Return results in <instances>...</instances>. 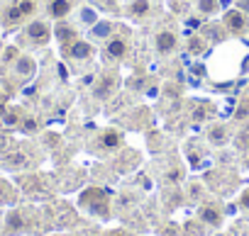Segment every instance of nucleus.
I'll list each match as a JSON object with an SVG mask.
<instances>
[{
    "mask_svg": "<svg viewBox=\"0 0 249 236\" xmlns=\"http://www.w3.org/2000/svg\"><path fill=\"white\" fill-rule=\"evenodd\" d=\"M115 85H117V78H115V76H105V78H100V83L93 88V95L100 97V100H107V97L115 93Z\"/></svg>",
    "mask_w": 249,
    "mask_h": 236,
    "instance_id": "14",
    "label": "nucleus"
},
{
    "mask_svg": "<svg viewBox=\"0 0 249 236\" xmlns=\"http://www.w3.org/2000/svg\"><path fill=\"white\" fill-rule=\"evenodd\" d=\"M200 219L210 226H220L222 224V212L215 207V205H203L200 207Z\"/></svg>",
    "mask_w": 249,
    "mask_h": 236,
    "instance_id": "15",
    "label": "nucleus"
},
{
    "mask_svg": "<svg viewBox=\"0 0 249 236\" xmlns=\"http://www.w3.org/2000/svg\"><path fill=\"white\" fill-rule=\"evenodd\" d=\"M222 27H225L227 34H232V37H242V34L249 30V15H244L242 10L232 8V10H227V13L222 15Z\"/></svg>",
    "mask_w": 249,
    "mask_h": 236,
    "instance_id": "2",
    "label": "nucleus"
},
{
    "mask_svg": "<svg viewBox=\"0 0 249 236\" xmlns=\"http://www.w3.org/2000/svg\"><path fill=\"white\" fill-rule=\"evenodd\" d=\"M196 10L203 17H215L220 13V0H196Z\"/></svg>",
    "mask_w": 249,
    "mask_h": 236,
    "instance_id": "16",
    "label": "nucleus"
},
{
    "mask_svg": "<svg viewBox=\"0 0 249 236\" xmlns=\"http://www.w3.org/2000/svg\"><path fill=\"white\" fill-rule=\"evenodd\" d=\"M237 10H242L244 15H249V0H237Z\"/></svg>",
    "mask_w": 249,
    "mask_h": 236,
    "instance_id": "27",
    "label": "nucleus"
},
{
    "mask_svg": "<svg viewBox=\"0 0 249 236\" xmlns=\"http://www.w3.org/2000/svg\"><path fill=\"white\" fill-rule=\"evenodd\" d=\"M22 129H27V132H37V122L32 120V117H25V122H22Z\"/></svg>",
    "mask_w": 249,
    "mask_h": 236,
    "instance_id": "25",
    "label": "nucleus"
},
{
    "mask_svg": "<svg viewBox=\"0 0 249 236\" xmlns=\"http://www.w3.org/2000/svg\"><path fill=\"white\" fill-rule=\"evenodd\" d=\"M18 56H20V51H18L15 47H8L5 54H3V63H5V66H13V63L18 61Z\"/></svg>",
    "mask_w": 249,
    "mask_h": 236,
    "instance_id": "23",
    "label": "nucleus"
},
{
    "mask_svg": "<svg viewBox=\"0 0 249 236\" xmlns=\"http://www.w3.org/2000/svg\"><path fill=\"white\" fill-rule=\"evenodd\" d=\"M247 117H249V93L242 95V100H239V105L234 110V122H244Z\"/></svg>",
    "mask_w": 249,
    "mask_h": 236,
    "instance_id": "18",
    "label": "nucleus"
},
{
    "mask_svg": "<svg viewBox=\"0 0 249 236\" xmlns=\"http://www.w3.org/2000/svg\"><path fill=\"white\" fill-rule=\"evenodd\" d=\"M239 207H242L244 212H249V188L242 190V195H239Z\"/></svg>",
    "mask_w": 249,
    "mask_h": 236,
    "instance_id": "24",
    "label": "nucleus"
},
{
    "mask_svg": "<svg viewBox=\"0 0 249 236\" xmlns=\"http://www.w3.org/2000/svg\"><path fill=\"white\" fill-rule=\"evenodd\" d=\"M15 5H18V10L25 20H32L35 13H37V0H15Z\"/></svg>",
    "mask_w": 249,
    "mask_h": 236,
    "instance_id": "17",
    "label": "nucleus"
},
{
    "mask_svg": "<svg viewBox=\"0 0 249 236\" xmlns=\"http://www.w3.org/2000/svg\"><path fill=\"white\" fill-rule=\"evenodd\" d=\"M112 34V22H103V25H98V30H90V37L95 39V37H110Z\"/></svg>",
    "mask_w": 249,
    "mask_h": 236,
    "instance_id": "22",
    "label": "nucleus"
},
{
    "mask_svg": "<svg viewBox=\"0 0 249 236\" xmlns=\"http://www.w3.org/2000/svg\"><path fill=\"white\" fill-rule=\"evenodd\" d=\"M35 71H37V61L32 56H27V54H20L18 61L13 63V76L15 78H30V76H35Z\"/></svg>",
    "mask_w": 249,
    "mask_h": 236,
    "instance_id": "9",
    "label": "nucleus"
},
{
    "mask_svg": "<svg viewBox=\"0 0 249 236\" xmlns=\"http://www.w3.org/2000/svg\"><path fill=\"white\" fill-rule=\"evenodd\" d=\"M76 5H78V0H47L44 10H47V17L52 20H66L76 10Z\"/></svg>",
    "mask_w": 249,
    "mask_h": 236,
    "instance_id": "6",
    "label": "nucleus"
},
{
    "mask_svg": "<svg viewBox=\"0 0 249 236\" xmlns=\"http://www.w3.org/2000/svg\"><path fill=\"white\" fill-rule=\"evenodd\" d=\"M154 49H157V54L169 56V54H174V51L178 49V37H176L171 30H161V32H157V37H154Z\"/></svg>",
    "mask_w": 249,
    "mask_h": 236,
    "instance_id": "7",
    "label": "nucleus"
},
{
    "mask_svg": "<svg viewBox=\"0 0 249 236\" xmlns=\"http://www.w3.org/2000/svg\"><path fill=\"white\" fill-rule=\"evenodd\" d=\"M127 51H130V42H127V37H124L122 32L110 34V37L105 39V54H107L112 61H122L124 56H127Z\"/></svg>",
    "mask_w": 249,
    "mask_h": 236,
    "instance_id": "4",
    "label": "nucleus"
},
{
    "mask_svg": "<svg viewBox=\"0 0 249 236\" xmlns=\"http://www.w3.org/2000/svg\"><path fill=\"white\" fill-rule=\"evenodd\" d=\"M203 32H205V37H208L210 42H222V39H225V27L208 25V27H203Z\"/></svg>",
    "mask_w": 249,
    "mask_h": 236,
    "instance_id": "19",
    "label": "nucleus"
},
{
    "mask_svg": "<svg viewBox=\"0 0 249 236\" xmlns=\"http://www.w3.org/2000/svg\"><path fill=\"white\" fill-rule=\"evenodd\" d=\"M54 39H56L61 47H66V44H71V42L78 39V32H76V27L69 25V22H56V27H54Z\"/></svg>",
    "mask_w": 249,
    "mask_h": 236,
    "instance_id": "11",
    "label": "nucleus"
},
{
    "mask_svg": "<svg viewBox=\"0 0 249 236\" xmlns=\"http://www.w3.org/2000/svg\"><path fill=\"white\" fill-rule=\"evenodd\" d=\"M13 200H15V190L10 188V183L0 180V205H5V202H13Z\"/></svg>",
    "mask_w": 249,
    "mask_h": 236,
    "instance_id": "20",
    "label": "nucleus"
},
{
    "mask_svg": "<svg viewBox=\"0 0 249 236\" xmlns=\"http://www.w3.org/2000/svg\"><path fill=\"white\" fill-rule=\"evenodd\" d=\"M98 146H100L103 151H115V149L122 146V134L115 132V129H105V132H100V137H98Z\"/></svg>",
    "mask_w": 249,
    "mask_h": 236,
    "instance_id": "12",
    "label": "nucleus"
},
{
    "mask_svg": "<svg viewBox=\"0 0 249 236\" xmlns=\"http://www.w3.org/2000/svg\"><path fill=\"white\" fill-rule=\"evenodd\" d=\"M230 139H232V132H230L227 125H222V122L210 125V129H208V142H210L213 146H225V144H230Z\"/></svg>",
    "mask_w": 249,
    "mask_h": 236,
    "instance_id": "10",
    "label": "nucleus"
},
{
    "mask_svg": "<svg viewBox=\"0 0 249 236\" xmlns=\"http://www.w3.org/2000/svg\"><path fill=\"white\" fill-rule=\"evenodd\" d=\"M25 229V212L22 209H13L5 217V234H18Z\"/></svg>",
    "mask_w": 249,
    "mask_h": 236,
    "instance_id": "13",
    "label": "nucleus"
},
{
    "mask_svg": "<svg viewBox=\"0 0 249 236\" xmlns=\"http://www.w3.org/2000/svg\"><path fill=\"white\" fill-rule=\"evenodd\" d=\"M130 20H144L149 13H152V0H130L122 10Z\"/></svg>",
    "mask_w": 249,
    "mask_h": 236,
    "instance_id": "8",
    "label": "nucleus"
},
{
    "mask_svg": "<svg viewBox=\"0 0 249 236\" xmlns=\"http://www.w3.org/2000/svg\"><path fill=\"white\" fill-rule=\"evenodd\" d=\"M52 34H54V30H52V25H49L47 20H37V17H35V20H30L27 27H25V39H27L30 44H35V47L49 44Z\"/></svg>",
    "mask_w": 249,
    "mask_h": 236,
    "instance_id": "1",
    "label": "nucleus"
},
{
    "mask_svg": "<svg viewBox=\"0 0 249 236\" xmlns=\"http://www.w3.org/2000/svg\"><path fill=\"white\" fill-rule=\"evenodd\" d=\"M188 51H191L193 56H200V54L205 51V39H200V37H191V39H188Z\"/></svg>",
    "mask_w": 249,
    "mask_h": 236,
    "instance_id": "21",
    "label": "nucleus"
},
{
    "mask_svg": "<svg viewBox=\"0 0 249 236\" xmlns=\"http://www.w3.org/2000/svg\"><path fill=\"white\" fill-rule=\"evenodd\" d=\"M61 51H64V56L69 61H88V59L95 56V47L88 39H76V42L61 47Z\"/></svg>",
    "mask_w": 249,
    "mask_h": 236,
    "instance_id": "3",
    "label": "nucleus"
},
{
    "mask_svg": "<svg viewBox=\"0 0 249 236\" xmlns=\"http://www.w3.org/2000/svg\"><path fill=\"white\" fill-rule=\"evenodd\" d=\"M3 122L13 127V125H18V122H20V114H18V112H10V114L5 117V120H3Z\"/></svg>",
    "mask_w": 249,
    "mask_h": 236,
    "instance_id": "26",
    "label": "nucleus"
},
{
    "mask_svg": "<svg viewBox=\"0 0 249 236\" xmlns=\"http://www.w3.org/2000/svg\"><path fill=\"white\" fill-rule=\"evenodd\" d=\"M81 205H86L90 212L100 214V217H107V197L103 190L93 188V190H86L83 197H81Z\"/></svg>",
    "mask_w": 249,
    "mask_h": 236,
    "instance_id": "5",
    "label": "nucleus"
}]
</instances>
